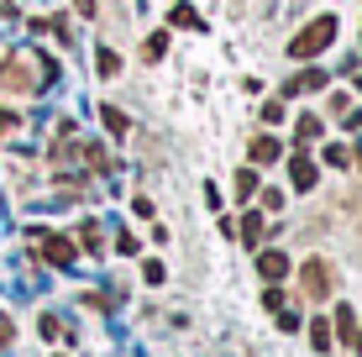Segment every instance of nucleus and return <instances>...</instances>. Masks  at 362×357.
Segmentation results:
<instances>
[{"label":"nucleus","instance_id":"obj_1","mask_svg":"<svg viewBox=\"0 0 362 357\" xmlns=\"http://www.w3.org/2000/svg\"><path fill=\"white\" fill-rule=\"evenodd\" d=\"M336 42V16H315L305 32L289 42V58H315V53H326V47Z\"/></svg>","mask_w":362,"mask_h":357},{"label":"nucleus","instance_id":"obj_2","mask_svg":"<svg viewBox=\"0 0 362 357\" xmlns=\"http://www.w3.org/2000/svg\"><path fill=\"white\" fill-rule=\"evenodd\" d=\"M299 284H305L310 300H326V294H331V263H326V257H310V263L299 268Z\"/></svg>","mask_w":362,"mask_h":357},{"label":"nucleus","instance_id":"obj_3","mask_svg":"<svg viewBox=\"0 0 362 357\" xmlns=\"http://www.w3.org/2000/svg\"><path fill=\"white\" fill-rule=\"evenodd\" d=\"M289 184H294L299 194L315 189V158H310V153H294V158H289Z\"/></svg>","mask_w":362,"mask_h":357},{"label":"nucleus","instance_id":"obj_4","mask_svg":"<svg viewBox=\"0 0 362 357\" xmlns=\"http://www.w3.org/2000/svg\"><path fill=\"white\" fill-rule=\"evenodd\" d=\"M289 268H294V263H289V257H284L279 247H268V252H257V274H263V279H268V284H279V279H284V274H289Z\"/></svg>","mask_w":362,"mask_h":357},{"label":"nucleus","instance_id":"obj_5","mask_svg":"<svg viewBox=\"0 0 362 357\" xmlns=\"http://www.w3.org/2000/svg\"><path fill=\"white\" fill-rule=\"evenodd\" d=\"M42 252H47V263H53V268H74V257H79V247H74L69 237H47Z\"/></svg>","mask_w":362,"mask_h":357},{"label":"nucleus","instance_id":"obj_6","mask_svg":"<svg viewBox=\"0 0 362 357\" xmlns=\"http://www.w3.org/2000/svg\"><path fill=\"white\" fill-rule=\"evenodd\" d=\"M279 153H284V147H279V137H268V131H263V137H257L252 147H247V158H252L257 168H263V163H273Z\"/></svg>","mask_w":362,"mask_h":357},{"label":"nucleus","instance_id":"obj_7","mask_svg":"<svg viewBox=\"0 0 362 357\" xmlns=\"http://www.w3.org/2000/svg\"><path fill=\"white\" fill-rule=\"evenodd\" d=\"M263 237H268V221L257 216V211H247V216H242V242H247V247H257Z\"/></svg>","mask_w":362,"mask_h":357},{"label":"nucleus","instance_id":"obj_8","mask_svg":"<svg viewBox=\"0 0 362 357\" xmlns=\"http://www.w3.org/2000/svg\"><path fill=\"white\" fill-rule=\"evenodd\" d=\"M100 121H105V131H110V137H116V142H121V137H127V131H132V121L121 116L116 105H100Z\"/></svg>","mask_w":362,"mask_h":357},{"label":"nucleus","instance_id":"obj_9","mask_svg":"<svg viewBox=\"0 0 362 357\" xmlns=\"http://www.w3.org/2000/svg\"><path fill=\"white\" fill-rule=\"evenodd\" d=\"M331 331H341V341H352V336H357V315H352V305H341V310H336Z\"/></svg>","mask_w":362,"mask_h":357},{"label":"nucleus","instance_id":"obj_10","mask_svg":"<svg viewBox=\"0 0 362 357\" xmlns=\"http://www.w3.org/2000/svg\"><path fill=\"white\" fill-rule=\"evenodd\" d=\"M320 137V116H299L294 121V142H315Z\"/></svg>","mask_w":362,"mask_h":357},{"label":"nucleus","instance_id":"obj_11","mask_svg":"<svg viewBox=\"0 0 362 357\" xmlns=\"http://www.w3.org/2000/svg\"><path fill=\"white\" fill-rule=\"evenodd\" d=\"M310 347H315V352H331V321H310Z\"/></svg>","mask_w":362,"mask_h":357},{"label":"nucleus","instance_id":"obj_12","mask_svg":"<svg viewBox=\"0 0 362 357\" xmlns=\"http://www.w3.org/2000/svg\"><path fill=\"white\" fill-rule=\"evenodd\" d=\"M231 184H236V194H242V200H252V194H257V168H242Z\"/></svg>","mask_w":362,"mask_h":357},{"label":"nucleus","instance_id":"obj_13","mask_svg":"<svg viewBox=\"0 0 362 357\" xmlns=\"http://www.w3.org/2000/svg\"><path fill=\"white\" fill-rule=\"evenodd\" d=\"M163 53H168V37H163V32H153V37H147V47H142V58H147V64H158Z\"/></svg>","mask_w":362,"mask_h":357},{"label":"nucleus","instance_id":"obj_14","mask_svg":"<svg viewBox=\"0 0 362 357\" xmlns=\"http://www.w3.org/2000/svg\"><path fill=\"white\" fill-rule=\"evenodd\" d=\"M100 74H105V79H116L121 74V53H110V47H100V64H95Z\"/></svg>","mask_w":362,"mask_h":357},{"label":"nucleus","instance_id":"obj_15","mask_svg":"<svg viewBox=\"0 0 362 357\" xmlns=\"http://www.w3.org/2000/svg\"><path fill=\"white\" fill-rule=\"evenodd\" d=\"M142 279H147V284H163V279H168V268L158 263V257H147V263H142Z\"/></svg>","mask_w":362,"mask_h":357},{"label":"nucleus","instance_id":"obj_16","mask_svg":"<svg viewBox=\"0 0 362 357\" xmlns=\"http://www.w3.org/2000/svg\"><path fill=\"white\" fill-rule=\"evenodd\" d=\"M320 158H326V163H336V168H346V158H352V153H346L341 142H331V147H326V153H320Z\"/></svg>","mask_w":362,"mask_h":357},{"label":"nucleus","instance_id":"obj_17","mask_svg":"<svg viewBox=\"0 0 362 357\" xmlns=\"http://www.w3.org/2000/svg\"><path fill=\"white\" fill-rule=\"evenodd\" d=\"M299 90H326V74H320V69H310V74H299Z\"/></svg>","mask_w":362,"mask_h":357},{"label":"nucleus","instance_id":"obj_18","mask_svg":"<svg viewBox=\"0 0 362 357\" xmlns=\"http://www.w3.org/2000/svg\"><path fill=\"white\" fill-rule=\"evenodd\" d=\"M173 21H179V27H194V32H199V16H194L189 6H173Z\"/></svg>","mask_w":362,"mask_h":357},{"label":"nucleus","instance_id":"obj_19","mask_svg":"<svg viewBox=\"0 0 362 357\" xmlns=\"http://www.w3.org/2000/svg\"><path fill=\"white\" fill-rule=\"evenodd\" d=\"M16 341V326H11V315H0V347H11Z\"/></svg>","mask_w":362,"mask_h":357},{"label":"nucleus","instance_id":"obj_20","mask_svg":"<svg viewBox=\"0 0 362 357\" xmlns=\"http://www.w3.org/2000/svg\"><path fill=\"white\" fill-rule=\"evenodd\" d=\"M263 310H284V294L268 284V294H263Z\"/></svg>","mask_w":362,"mask_h":357},{"label":"nucleus","instance_id":"obj_21","mask_svg":"<svg viewBox=\"0 0 362 357\" xmlns=\"http://www.w3.org/2000/svg\"><path fill=\"white\" fill-rule=\"evenodd\" d=\"M279 331H299V315L294 310H279Z\"/></svg>","mask_w":362,"mask_h":357},{"label":"nucleus","instance_id":"obj_22","mask_svg":"<svg viewBox=\"0 0 362 357\" xmlns=\"http://www.w3.org/2000/svg\"><path fill=\"white\" fill-rule=\"evenodd\" d=\"M16 127V110H0V142H6V131Z\"/></svg>","mask_w":362,"mask_h":357},{"label":"nucleus","instance_id":"obj_23","mask_svg":"<svg viewBox=\"0 0 362 357\" xmlns=\"http://www.w3.org/2000/svg\"><path fill=\"white\" fill-rule=\"evenodd\" d=\"M79 6V16H95V0H74Z\"/></svg>","mask_w":362,"mask_h":357},{"label":"nucleus","instance_id":"obj_24","mask_svg":"<svg viewBox=\"0 0 362 357\" xmlns=\"http://www.w3.org/2000/svg\"><path fill=\"white\" fill-rule=\"evenodd\" d=\"M357 357H362V331H357Z\"/></svg>","mask_w":362,"mask_h":357},{"label":"nucleus","instance_id":"obj_25","mask_svg":"<svg viewBox=\"0 0 362 357\" xmlns=\"http://www.w3.org/2000/svg\"><path fill=\"white\" fill-rule=\"evenodd\" d=\"M357 163H362V142H357Z\"/></svg>","mask_w":362,"mask_h":357}]
</instances>
